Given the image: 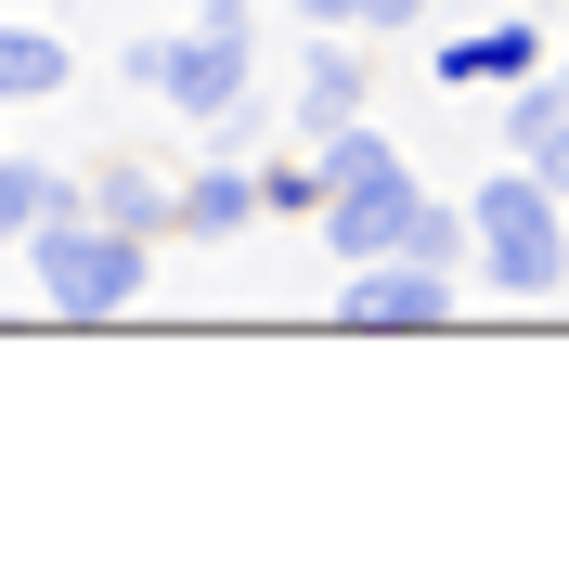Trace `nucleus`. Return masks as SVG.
<instances>
[{"mask_svg": "<svg viewBox=\"0 0 569 569\" xmlns=\"http://www.w3.org/2000/svg\"><path fill=\"white\" fill-rule=\"evenodd\" d=\"M557 13H569V0H557Z\"/></svg>", "mask_w": 569, "mask_h": 569, "instance_id": "obj_19", "label": "nucleus"}, {"mask_svg": "<svg viewBox=\"0 0 569 569\" xmlns=\"http://www.w3.org/2000/svg\"><path fill=\"white\" fill-rule=\"evenodd\" d=\"M52 208H78V169H39V156H13V142H0V247H27Z\"/></svg>", "mask_w": 569, "mask_h": 569, "instance_id": "obj_11", "label": "nucleus"}, {"mask_svg": "<svg viewBox=\"0 0 569 569\" xmlns=\"http://www.w3.org/2000/svg\"><path fill=\"white\" fill-rule=\"evenodd\" d=\"M78 208L117 220V233H142V247H169V181L142 169V156H91V169H78Z\"/></svg>", "mask_w": 569, "mask_h": 569, "instance_id": "obj_10", "label": "nucleus"}, {"mask_svg": "<svg viewBox=\"0 0 569 569\" xmlns=\"http://www.w3.org/2000/svg\"><path fill=\"white\" fill-rule=\"evenodd\" d=\"M284 13H298V27H350V0H284Z\"/></svg>", "mask_w": 569, "mask_h": 569, "instance_id": "obj_17", "label": "nucleus"}, {"mask_svg": "<svg viewBox=\"0 0 569 569\" xmlns=\"http://www.w3.org/2000/svg\"><path fill=\"white\" fill-rule=\"evenodd\" d=\"M389 259H427V272H466V208L453 194H415V220H401Z\"/></svg>", "mask_w": 569, "mask_h": 569, "instance_id": "obj_12", "label": "nucleus"}, {"mask_svg": "<svg viewBox=\"0 0 569 569\" xmlns=\"http://www.w3.org/2000/svg\"><path fill=\"white\" fill-rule=\"evenodd\" d=\"M13 259H27V284H39V311H52V323H130L142 284H156V247L117 233V220H91V208H52Z\"/></svg>", "mask_w": 569, "mask_h": 569, "instance_id": "obj_2", "label": "nucleus"}, {"mask_svg": "<svg viewBox=\"0 0 569 569\" xmlns=\"http://www.w3.org/2000/svg\"><path fill=\"white\" fill-rule=\"evenodd\" d=\"M130 78L181 117V130H220V117L259 104V52H247V39H220V27H156V39L130 52Z\"/></svg>", "mask_w": 569, "mask_h": 569, "instance_id": "obj_3", "label": "nucleus"}, {"mask_svg": "<svg viewBox=\"0 0 569 569\" xmlns=\"http://www.w3.org/2000/svg\"><path fill=\"white\" fill-rule=\"evenodd\" d=\"M194 27H220V39H247V52H259V0H194Z\"/></svg>", "mask_w": 569, "mask_h": 569, "instance_id": "obj_16", "label": "nucleus"}, {"mask_svg": "<svg viewBox=\"0 0 569 569\" xmlns=\"http://www.w3.org/2000/svg\"><path fill=\"white\" fill-rule=\"evenodd\" d=\"M415 194H427V181H415V156H376V169H337V181H323V259H337V272H362V259H389L401 247V220H415Z\"/></svg>", "mask_w": 569, "mask_h": 569, "instance_id": "obj_4", "label": "nucleus"}, {"mask_svg": "<svg viewBox=\"0 0 569 569\" xmlns=\"http://www.w3.org/2000/svg\"><path fill=\"white\" fill-rule=\"evenodd\" d=\"M531 66H543V27H531V13H505V27H453L440 52H427L440 104H453V91H466V104H492L505 78H531Z\"/></svg>", "mask_w": 569, "mask_h": 569, "instance_id": "obj_6", "label": "nucleus"}, {"mask_svg": "<svg viewBox=\"0 0 569 569\" xmlns=\"http://www.w3.org/2000/svg\"><path fill=\"white\" fill-rule=\"evenodd\" d=\"M0 13H27V0H0Z\"/></svg>", "mask_w": 569, "mask_h": 569, "instance_id": "obj_18", "label": "nucleus"}, {"mask_svg": "<svg viewBox=\"0 0 569 569\" xmlns=\"http://www.w3.org/2000/svg\"><path fill=\"white\" fill-rule=\"evenodd\" d=\"M531 169H543V181H557V194H569V104H557V117H543V130H531Z\"/></svg>", "mask_w": 569, "mask_h": 569, "instance_id": "obj_15", "label": "nucleus"}, {"mask_svg": "<svg viewBox=\"0 0 569 569\" xmlns=\"http://www.w3.org/2000/svg\"><path fill=\"white\" fill-rule=\"evenodd\" d=\"M453 208H466V272L492 284V298H557L569 284V194L531 169V156L479 169Z\"/></svg>", "mask_w": 569, "mask_h": 569, "instance_id": "obj_1", "label": "nucleus"}, {"mask_svg": "<svg viewBox=\"0 0 569 569\" xmlns=\"http://www.w3.org/2000/svg\"><path fill=\"white\" fill-rule=\"evenodd\" d=\"M247 181H259V220H311L323 208V169H311V156H272V169L247 156Z\"/></svg>", "mask_w": 569, "mask_h": 569, "instance_id": "obj_13", "label": "nucleus"}, {"mask_svg": "<svg viewBox=\"0 0 569 569\" xmlns=\"http://www.w3.org/2000/svg\"><path fill=\"white\" fill-rule=\"evenodd\" d=\"M259 220V181H247V156H194V169L169 181V233L181 247H233Z\"/></svg>", "mask_w": 569, "mask_h": 569, "instance_id": "obj_7", "label": "nucleus"}, {"mask_svg": "<svg viewBox=\"0 0 569 569\" xmlns=\"http://www.w3.org/2000/svg\"><path fill=\"white\" fill-rule=\"evenodd\" d=\"M66 78H78V52H66V27H52L39 0H27V13H0V117H13V104H52Z\"/></svg>", "mask_w": 569, "mask_h": 569, "instance_id": "obj_9", "label": "nucleus"}, {"mask_svg": "<svg viewBox=\"0 0 569 569\" xmlns=\"http://www.w3.org/2000/svg\"><path fill=\"white\" fill-rule=\"evenodd\" d=\"M337 323H350V337H440V323H453V272H427V259H362V272H337Z\"/></svg>", "mask_w": 569, "mask_h": 569, "instance_id": "obj_5", "label": "nucleus"}, {"mask_svg": "<svg viewBox=\"0 0 569 569\" xmlns=\"http://www.w3.org/2000/svg\"><path fill=\"white\" fill-rule=\"evenodd\" d=\"M401 27H427V0H350V39H401Z\"/></svg>", "mask_w": 569, "mask_h": 569, "instance_id": "obj_14", "label": "nucleus"}, {"mask_svg": "<svg viewBox=\"0 0 569 569\" xmlns=\"http://www.w3.org/2000/svg\"><path fill=\"white\" fill-rule=\"evenodd\" d=\"M337 117H376V66H362L350 27H311V52H298V142L337 130Z\"/></svg>", "mask_w": 569, "mask_h": 569, "instance_id": "obj_8", "label": "nucleus"}]
</instances>
